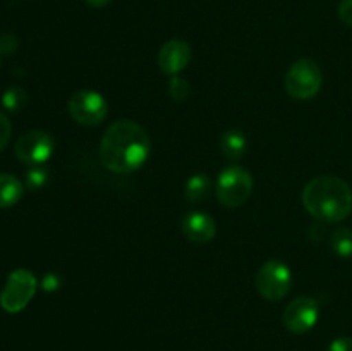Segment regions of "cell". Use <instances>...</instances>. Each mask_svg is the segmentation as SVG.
<instances>
[{
  "mask_svg": "<svg viewBox=\"0 0 352 351\" xmlns=\"http://www.w3.org/2000/svg\"><path fill=\"white\" fill-rule=\"evenodd\" d=\"M151 141L143 126L131 119H119L107 127L100 141V160L116 174H131L150 157Z\"/></svg>",
  "mask_w": 352,
  "mask_h": 351,
  "instance_id": "obj_1",
  "label": "cell"
},
{
  "mask_svg": "<svg viewBox=\"0 0 352 351\" xmlns=\"http://www.w3.org/2000/svg\"><path fill=\"white\" fill-rule=\"evenodd\" d=\"M302 205L316 220L340 222L352 212V189L337 176H318L302 189Z\"/></svg>",
  "mask_w": 352,
  "mask_h": 351,
  "instance_id": "obj_2",
  "label": "cell"
},
{
  "mask_svg": "<svg viewBox=\"0 0 352 351\" xmlns=\"http://www.w3.org/2000/svg\"><path fill=\"white\" fill-rule=\"evenodd\" d=\"M323 83V72L311 58H299L285 74V92L296 100H309L318 95Z\"/></svg>",
  "mask_w": 352,
  "mask_h": 351,
  "instance_id": "obj_3",
  "label": "cell"
},
{
  "mask_svg": "<svg viewBox=\"0 0 352 351\" xmlns=\"http://www.w3.org/2000/svg\"><path fill=\"white\" fill-rule=\"evenodd\" d=\"M253 191V178L241 165H230L217 179V198L227 209L244 205Z\"/></svg>",
  "mask_w": 352,
  "mask_h": 351,
  "instance_id": "obj_4",
  "label": "cell"
},
{
  "mask_svg": "<svg viewBox=\"0 0 352 351\" xmlns=\"http://www.w3.org/2000/svg\"><path fill=\"white\" fill-rule=\"evenodd\" d=\"M38 281L28 268H16L7 277L0 292V306L7 313H17L26 308L36 292Z\"/></svg>",
  "mask_w": 352,
  "mask_h": 351,
  "instance_id": "obj_5",
  "label": "cell"
},
{
  "mask_svg": "<svg viewBox=\"0 0 352 351\" xmlns=\"http://www.w3.org/2000/svg\"><path fill=\"white\" fill-rule=\"evenodd\" d=\"M254 286L267 301H280L287 296L292 286V272L284 262L268 260L258 268Z\"/></svg>",
  "mask_w": 352,
  "mask_h": 351,
  "instance_id": "obj_6",
  "label": "cell"
},
{
  "mask_svg": "<svg viewBox=\"0 0 352 351\" xmlns=\"http://www.w3.org/2000/svg\"><path fill=\"white\" fill-rule=\"evenodd\" d=\"M67 112L81 126H98L109 114V103L95 89H79L69 98Z\"/></svg>",
  "mask_w": 352,
  "mask_h": 351,
  "instance_id": "obj_7",
  "label": "cell"
},
{
  "mask_svg": "<svg viewBox=\"0 0 352 351\" xmlns=\"http://www.w3.org/2000/svg\"><path fill=\"white\" fill-rule=\"evenodd\" d=\"M55 148V141L47 131L31 129L21 134L16 141V157L26 165H41L52 157Z\"/></svg>",
  "mask_w": 352,
  "mask_h": 351,
  "instance_id": "obj_8",
  "label": "cell"
},
{
  "mask_svg": "<svg viewBox=\"0 0 352 351\" xmlns=\"http://www.w3.org/2000/svg\"><path fill=\"white\" fill-rule=\"evenodd\" d=\"M320 317V305L315 298L309 296H299L292 299L284 310L282 322L289 332L301 336V334L309 332L316 326Z\"/></svg>",
  "mask_w": 352,
  "mask_h": 351,
  "instance_id": "obj_9",
  "label": "cell"
},
{
  "mask_svg": "<svg viewBox=\"0 0 352 351\" xmlns=\"http://www.w3.org/2000/svg\"><path fill=\"white\" fill-rule=\"evenodd\" d=\"M192 58L191 45L184 40H168L167 43L162 45L158 52V67L162 72L168 76H177L179 72L184 71Z\"/></svg>",
  "mask_w": 352,
  "mask_h": 351,
  "instance_id": "obj_10",
  "label": "cell"
},
{
  "mask_svg": "<svg viewBox=\"0 0 352 351\" xmlns=\"http://www.w3.org/2000/svg\"><path fill=\"white\" fill-rule=\"evenodd\" d=\"M181 229L189 241L196 244H205L215 237L217 222L210 213L201 212V210H192L182 217Z\"/></svg>",
  "mask_w": 352,
  "mask_h": 351,
  "instance_id": "obj_11",
  "label": "cell"
},
{
  "mask_svg": "<svg viewBox=\"0 0 352 351\" xmlns=\"http://www.w3.org/2000/svg\"><path fill=\"white\" fill-rule=\"evenodd\" d=\"M220 147H222V153L226 155L229 160L236 162L244 157L248 147V140L244 136L243 131L239 129H229L222 134L220 138Z\"/></svg>",
  "mask_w": 352,
  "mask_h": 351,
  "instance_id": "obj_12",
  "label": "cell"
},
{
  "mask_svg": "<svg viewBox=\"0 0 352 351\" xmlns=\"http://www.w3.org/2000/svg\"><path fill=\"white\" fill-rule=\"evenodd\" d=\"M24 184L12 174H0V209H9L23 198Z\"/></svg>",
  "mask_w": 352,
  "mask_h": 351,
  "instance_id": "obj_13",
  "label": "cell"
},
{
  "mask_svg": "<svg viewBox=\"0 0 352 351\" xmlns=\"http://www.w3.org/2000/svg\"><path fill=\"white\" fill-rule=\"evenodd\" d=\"M212 189V181L206 174H195L186 181L184 186V196L188 202L199 203L210 195Z\"/></svg>",
  "mask_w": 352,
  "mask_h": 351,
  "instance_id": "obj_14",
  "label": "cell"
},
{
  "mask_svg": "<svg viewBox=\"0 0 352 351\" xmlns=\"http://www.w3.org/2000/svg\"><path fill=\"white\" fill-rule=\"evenodd\" d=\"M330 243H332V250L340 258H352V229L349 227H340L333 231Z\"/></svg>",
  "mask_w": 352,
  "mask_h": 351,
  "instance_id": "obj_15",
  "label": "cell"
},
{
  "mask_svg": "<svg viewBox=\"0 0 352 351\" xmlns=\"http://www.w3.org/2000/svg\"><path fill=\"white\" fill-rule=\"evenodd\" d=\"M28 102V95L21 86H10L2 95V105L10 112H17L23 109Z\"/></svg>",
  "mask_w": 352,
  "mask_h": 351,
  "instance_id": "obj_16",
  "label": "cell"
},
{
  "mask_svg": "<svg viewBox=\"0 0 352 351\" xmlns=\"http://www.w3.org/2000/svg\"><path fill=\"white\" fill-rule=\"evenodd\" d=\"M191 93V86H189L188 79L182 78V76H172L170 81H168V95L174 100L181 102V100H186Z\"/></svg>",
  "mask_w": 352,
  "mask_h": 351,
  "instance_id": "obj_17",
  "label": "cell"
},
{
  "mask_svg": "<svg viewBox=\"0 0 352 351\" xmlns=\"http://www.w3.org/2000/svg\"><path fill=\"white\" fill-rule=\"evenodd\" d=\"M48 179V172L45 171L43 167H40V165H34L33 169H30L26 174V186L30 189H40L43 188L45 182H47Z\"/></svg>",
  "mask_w": 352,
  "mask_h": 351,
  "instance_id": "obj_18",
  "label": "cell"
},
{
  "mask_svg": "<svg viewBox=\"0 0 352 351\" xmlns=\"http://www.w3.org/2000/svg\"><path fill=\"white\" fill-rule=\"evenodd\" d=\"M10 134H12V126H10L9 119L0 112V151L9 145Z\"/></svg>",
  "mask_w": 352,
  "mask_h": 351,
  "instance_id": "obj_19",
  "label": "cell"
},
{
  "mask_svg": "<svg viewBox=\"0 0 352 351\" xmlns=\"http://www.w3.org/2000/svg\"><path fill=\"white\" fill-rule=\"evenodd\" d=\"M337 14L339 19L347 26H352V0H340L339 7H337Z\"/></svg>",
  "mask_w": 352,
  "mask_h": 351,
  "instance_id": "obj_20",
  "label": "cell"
},
{
  "mask_svg": "<svg viewBox=\"0 0 352 351\" xmlns=\"http://www.w3.org/2000/svg\"><path fill=\"white\" fill-rule=\"evenodd\" d=\"M17 48V38L14 34H2L0 36V54H12Z\"/></svg>",
  "mask_w": 352,
  "mask_h": 351,
  "instance_id": "obj_21",
  "label": "cell"
},
{
  "mask_svg": "<svg viewBox=\"0 0 352 351\" xmlns=\"http://www.w3.org/2000/svg\"><path fill=\"white\" fill-rule=\"evenodd\" d=\"M327 351H352V337H337V339H333L332 343L329 344Z\"/></svg>",
  "mask_w": 352,
  "mask_h": 351,
  "instance_id": "obj_22",
  "label": "cell"
},
{
  "mask_svg": "<svg viewBox=\"0 0 352 351\" xmlns=\"http://www.w3.org/2000/svg\"><path fill=\"white\" fill-rule=\"evenodd\" d=\"M41 286H43L45 291H55V289L60 286V281H58V277L55 274H48L43 277V282H41Z\"/></svg>",
  "mask_w": 352,
  "mask_h": 351,
  "instance_id": "obj_23",
  "label": "cell"
},
{
  "mask_svg": "<svg viewBox=\"0 0 352 351\" xmlns=\"http://www.w3.org/2000/svg\"><path fill=\"white\" fill-rule=\"evenodd\" d=\"M85 2L88 3L89 7H95V9H100V7L109 6V3L112 2V0H85Z\"/></svg>",
  "mask_w": 352,
  "mask_h": 351,
  "instance_id": "obj_24",
  "label": "cell"
}]
</instances>
